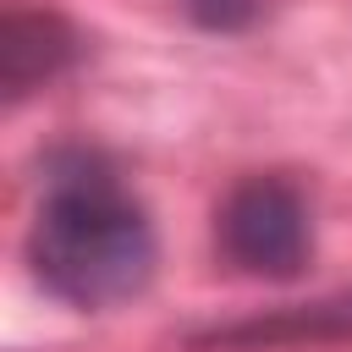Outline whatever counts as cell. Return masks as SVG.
Instances as JSON below:
<instances>
[{"label":"cell","mask_w":352,"mask_h":352,"mask_svg":"<svg viewBox=\"0 0 352 352\" xmlns=\"http://www.w3.org/2000/svg\"><path fill=\"white\" fill-rule=\"evenodd\" d=\"M77 60V38L50 11H11L0 22V88L11 99L55 82Z\"/></svg>","instance_id":"3957f363"},{"label":"cell","mask_w":352,"mask_h":352,"mask_svg":"<svg viewBox=\"0 0 352 352\" xmlns=\"http://www.w3.org/2000/svg\"><path fill=\"white\" fill-rule=\"evenodd\" d=\"M220 253L264 280H292L314 253V214L297 182L286 176H248L231 187L214 220Z\"/></svg>","instance_id":"7a4b0ae2"},{"label":"cell","mask_w":352,"mask_h":352,"mask_svg":"<svg viewBox=\"0 0 352 352\" xmlns=\"http://www.w3.org/2000/svg\"><path fill=\"white\" fill-rule=\"evenodd\" d=\"M324 341H352V286L314 297V302H297V308H280L270 319H248V324L204 336V346H248V352H258V346H324Z\"/></svg>","instance_id":"277c9868"},{"label":"cell","mask_w":352,"mask_h":352,"mask_svg":"<svg viewBox=\"0 0 352 352\" xmlns=\"http://www.w3.org/2000/svg\"><path fill=\"white\" fill-rule=\"evenodd\" d=\"M258 6H264V0H182V11H187L198 28H209V33H236V28H248V22L258 16Z\"/></svg>","instance_id":"5b68a950"},{"label":"cell","mask_w":352,"mask_h":352,"mask_svg":"<svg viewBox=\"0 0 352 352\" xmlns=\"http://www.w3.org/2000/svg\"><path fill=\"white\" fill-rule=\"evenodd\" d=\"M38 286L72 308L132 302L154 275V226L143 204L94 160L55 170L28 231Z\"/></svg>","instance_id":"6da1fadb"}]
</instances>
